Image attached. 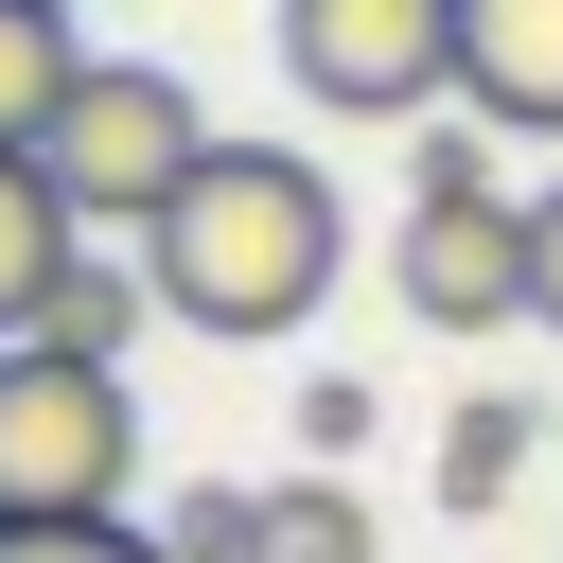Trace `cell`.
I'll return each mask as SVG.
<instances>
[{"label": "cell", "mask_w": 563, "mask_h": 563, "mask_svg": "<svg viewBox=\"0 0 563 563\" xmlns=\"http://www.w3.org/2000/svg\"><path fill=\"white\" fill-rule=\"evenodd\" d=\"M334 264H352V211H334V176L282 158V141H211V158L176 176V211L141 229L158 317H194V334H229V352L299 334V317L334 299Z\"/></svg>", "instance_id": "obj_1"}, {"label": "cell", "mask_w": 563, "mask_h": 563, "mask_svg": "<svg viewBox=\"0 0 563 563\" xmlns=\"http://www.w3.org/2000/svg\"><path fill=\"white\" fill-rule=\"evenodd\" d=\"M141 493V387L106 352L0 334V528H123Z\"/></svg>", "instance_id": "obj_2"}, {"label": "cell", "mask_w": 563, "mask_h": 563, "mask_svg": "<svg viewBox=\"0 0 563 563\" xmlns=\"http://www.w3.org/2000/svg\"><path fill=\"white\" fill-rule=\"evenodd\" d=\"M35 158H53V194H70L88 229H123V246H141V229L176 211V176L211 158V106H194L158 53H88V88L53 106V141H35Z\"/></svg>", "instance_id": "obj_3"}, {"label": "cell", "mask_w": 563, "mask_h": 563, "mask_svg": "<svg viewBox=\"0 0 563 563\" xmlns=\"http://www.w3.org/2000/svg\"><path fill=\"white\" fill-rule=\"evenodd\" d=\"M282 70L334 123H422L457 88V0H282Z\"/></svg>", "instance_id": "obj_4"}, {"label": "cell", "mask_w": 563, "mask_h": 563, "mask_svg": "<svg viewBox=\"0 0 563 563\" xmlns=\"http://www.w3.org/2000/svg\"><path fill=\"white\" fill-rule=\"evenodd\" d=\"M387 282H405L422 334H493V317H528V194H405Z\"/></svg>", "instance_id": "obj_5"}, {"label": "cell", "mask_w": 563, "mask_h": 563, "mask_svg": "<svg viewBox=\"0 0 563 563\" xmlns=\"http://www.w3.org/2000/svg\"><path fill=\"white\" fill-rule=\"evenodd\" d=\"M457 106L510 141H563V0H457Z\"/></svg>", "instance_id": "obj_6"}, {"label": "cell", "mask_w": 563, "mask_h": 563, "mask_svg": "<svg viewBox=\"0 0 563 563\" xmlns=\"http://www.w3.org/2000/svg\"><path fill=\"white\" fill-rule=\"evenodd\" d=\"M70 246H88V211L53 194L35 141H0V334H35V299L70 282Z\"/></svg>", "instance_id": "obj_7"}, {"label": "cell", "mask_w": 563, "mask_h": 563, "mask_svg": "<svg viewBox=\"0 0 563 563\" xmlns=\"http://www.w3.org/2000/svg\"><path fill=\"white\" fill-rule=\"evenodd\" d=\"M246 563H387V528H369V493L334 457H299V475H264V545Z\"/></svg>", "instance_id": "obj_8"}, {"label": "cell", "mask_w": 563, "mask_h": 563, "mask_svg": "<svg viewBox=\"0 0 563 563\" xmlns=\"http://www.w3.org/2000/svg\"><path fill=\"white\" fill-rule=\"evenodd\" d=\"M88 88V35L70 0H0V141H53V106Z\"/></svg>", "instance_id": "obj_9"}, {"label": "cell", "mask_w": 563, "mask_h": 563, "mask_svg": "<svg viewBox=\"0 0 563 563\" xmlns=\"http://www.w3.org/2000/svg\"><path fill=\"white\" fill-rule=\"evenodd\" d=\"M141 317H158V282H141V264H106V246H70V282L35 299V334H53V352H106V369H123V334H141Z\"/></svg>", "instance_id": "obj_10"}, {"label": "cell", "mask_w": 563, "mask_h": 563, "mask_svg": "<svg viewBox=\"0 0 563 563\" xmlns=\"http://www.w3.org/2000/svg\"><path fill=\"white\" fill-rule=\"evenodd\" d=\"M528 440H545V422H528L510 387H475V405L440 422V510H510V475H528Z\"/></svg>", "instance_id": "obj_11"}, {"label": "cell", "mask_w": 563, "mask_h": 563, "mask_svg": "<svg viewBox=\"0 0 563 563\" xmlns=\"http://www.w3.org/2000/svg\"><path fill=\"white\" fill-rule=\"evenodd\" d=\"M158 545H176V563H246V545H264V493H176Z\"/></svg>", "instance_id": "obj_12"}, {"label": "cell", "mask_w": 563, "mask_h": 563, "mask_svg": "<svg viewBox=\"0 0 563 563\" xmlns=\"http://www.w3.org/2000/svg\"><path fill=\"white\" fill-rule=\"evenodd\" d=\"M0 563H176L158 528H0Z\"/></svg>", "instance_id": "obj_13"}, {"label": "cell", "mask_w": 563, "mask_h": 563, "mask_svg": "<svg viewBox=\"0 0 563 563\" xmlns=\"http://www.w3.org/2000/svg\"><path fill=\"white\" fill-rule=\"evenodd\" d=\"M405 194H493V123H422V158H405Z\"/></svg>", "instance_id": "obj_14"}, {"label": "cell", "mask_w": 563, "mask_h": 563, "mask_svg": "<svg viewBox=\"0 0 563 563\" xmlns=\"http://www.w3.org/2000/svg\"><path fill=\"white\" fill-rule=\"evenodd\" d=\"M299 440L352 475V440H369V387H352V369H317V387H299Z\"/></svg>", "instance_id": "obj_15"}, {"label": "cell", "mask_w": 563, "mask_h": 563, "mask_svg": "<svg viewBox=\"0 0 563 563\" xmlns=\"http://www.w3.org/2000/svg\"><path fill=\"white\" fill-rule=\"evenodd\" d=\"M528 317H545V334H563V176H545V194H528Z\"/></svg>", "instance_id": "obj_16"}, {"label": "cell", "mask_w": 563, "mask_h": 563, "mask_svg": "<svg viewBox=\"0 0 563 563\" xmlns=\"http://www.w3.org/2000/svg\"><path fill=\"white\" fill-rule=\"evenodd\" d=\"M70 18H88V0H70Z\"/></svg>", "instance_id": "obj_17"}]
</instances>
